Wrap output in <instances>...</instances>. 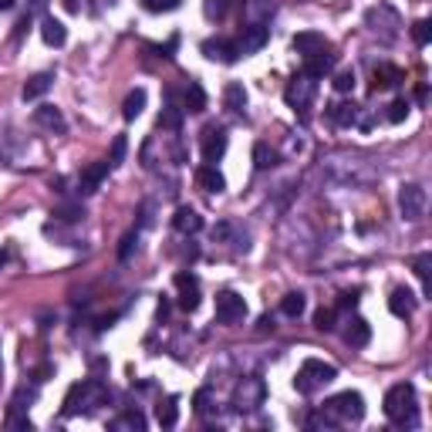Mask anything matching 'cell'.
Returning <instances> with one entry per match:
<instances>
[{"label":"cell","mask_w":432,"mask_h":432,"mask_svg":"<svg viewBox=\"0 0 432 432\" xmlns=\"http://www.w3.org/2000/svg\"><path fill=\"white\" fill-rule=\"evenodd\" d=\"M385 415L395 426H419V406H415V385L402 382L385 392Z\"/></svg>","instance_id":"6da1fadb"},{"label":"cell","mask_w":432,"mask_h":432,"mask_svg":"<svg viewBox=\"0 0 432 432\" xmlns=\"http://www.w3.org/2000/svg\"><path fill=\"white\" fill-rule=\"evenodd\" d=\"M399 210H402V216H406L409 223H419V219L426 216V190H422L419 183H406V186L399 190Z\"/></svg>","instance_id":"277c9868"},{"label":"cell","mask_w":432,"mask_h":432,"mask_svg":"<svg viewBox=\"0 0 432 432\" xmlns=\"http://www.w3.org/2000/svg\"><path fill=\"white\" fill-rule=\"evenodd\" d=\"M334 314H338L334 307H321V311L314 314V327H318V331H334Z\"/></svg>","instance_id":"836d02e7"},{"label":"cell","mask_w":432,"mask_h":432,"mask_svg":"<svg viewBox=\"0 0 432 432\" xmlns=\"http://www.w3.org/2000/svg\"><path fill=\"white\" fill-rule=\"evenodd\" d=\"M155 419H159L162 429H173L176 422H179V399L169 395L166 402H159V406H155Z\"/></svg>","instance_id":"d4e9b609"},{"label":"cell","mask_w":432,"mask_h":432,"mask_svg":"<svg viewBox=\"0 0 432 432\" xmlns=\"http://www.w3.org/2000/svg\"><path fill=\"white\" fill-rule=\"evenodd\" d=\"M291 44H294V51H298V54H304V58H307V54H318L321 47H327L324 34H318V31H304V34H298V38H294Z\"/></svg>","instance_id":"7402d4cb"},{"label":"cell","mask_w":432,"mask_h":432,"mask_svg":"<svg viewBox=\"0 0 432 432\" xmlns=\"http://www.w3.org/2000/svg\"><path fill=\"white\" fill-rule=\"evenodd\" d=\"M125 149H129V139L118 135V139L111 142V159H108V166H122V162H125Z\"/></svg>","instance_id":"e575fe53"},{"label":"cell","mask_w":432,"mask_h":432,"mask_svg":"<svg viewBox=\"0 0 432 432\" xmlns=\"http://www.w3.org/2000/svg\"><path fill=\"white\" fill-rule=\"evenodd\" d=\"M327 115H331V122H338V125H355V122H358V108L355 105H327Z\"/></svg>","instance_id":"f546056e"},{"label":"cell","mask_w":432,"mask_h":432,"mask_svg":"<svg viewBox=\"0 0 432 432\" xmlns=\"http://www.w3.org/2000/svg\"><path fill=\"white\" fill-rule=\"evenodd\" d=\"M176 291H179V307L183 311H196L199 307V281L196 274H176Z\"/></svg>","instance_id":"7c38bea8"},{"label":"cell","mask_w":432,"mask_h":432,"mask_svg":"<svg viewBox=\"0 0 432 432\" xmlns=\"http://www.w3.org/2000/svg\"><path fill=\"white\" fill-rule=\"evenodd\" d=\"M146 3V10H152V14H162V10H176L183 0H142Z\"/></svg>","instance_id":"ab89813d"},{"label":"cell","mask_w":432,"mask_h":432,"mask_svg":"<svg viewBox=\"0 0 432 432\" xmlns=\"http://www.w3.org/2000/svg\"><path fill=\"white\" fill-rule=\"evenodd\" d=\"M65 7L68 10H78V0H65Z\"/></svg>","instance_id":"f907efd6"},{"label":"cell","mask_w":432,"mask_h":432,"mask_svg":"<svg viewBox=\"0 0 432 432\" xmlns=\"http://www.w3.org/2000/svg\"><path fill=\"white\" fill-rule=\"evenodd\" d=\"M338 378V368L327 365V362H318V358H307L298 371V378H294V389L301 392V395H314L318 389L324 385H331Z\"/></svg>","instance_id":"3957f363"},{"label":"cell","mask_w":432,"mask_h":432,"mask_svg":"<svg viewBox=\"0 0 432 432\" xmlns=\"http://www.w3.org/2000/svg\"><path fill=\"white\" fill-rule=\"evenodd\" d=\"M355 304H358V291H345L341 301H338V307H341V311H351Z\"/></svg>","instance_id":"7bdbcfd3"},{"label":"cell","mask_w":432,"mask_h":432,"mask_svg":"<svg viewBox=\"0 0 432 432\" xmlns=\"http://www.w3.org/2000/svg\"><path fill=\"white\" fill-rule=\"evenodd\" d=\"M226 152V129L223 125H206L203 129V162L216 166Z\"/></svg>","instance_id":"52a82bcc"},{"label":"cell","mask_w":432,"mask_h":432,"mask_svg":"<svg viewBox=\"0 0 432 432\" xmlns=\"http://www.w3.org/2000/svg\"><path fill=\"white\" fill-rule=\"evenodd\" d=\"M345 341L351 348H365L368 341H371V324H368L365 318L355 314V318L348 321V327H345Z\"/></svg>","instance_id":"5bb4252c"},{"label":"cell","mask_w":432,"mask_h":432,"mask_svg":"<svg viewBox=\"0 0 432 432\" xmlns=\"http://www.w3.org/2000/svg\"><path fill=\"white\" fill-rule=\"evenodd\" d=\"M51 85H54V75H51V71H38V75H31L27 85H24V102H38Z\"/></svg>","instance_id":"ffe728a7"},{"label":"cell","mask_w":432,"mask_h":432,"mask_svg":"<svg viewBox=\"0 0 432 432\" xmlns=\"http://www.w3.org/2000/svg\"><path fill=\"white\" fill-rule=\"evenodd\" d=\"M135 243H139V230H129V233L122 237V247H118V260H129L132 250H135Z\"/></svg>","instance_id":"f35d334b"},{"label":"cell","mask_w":432,"mask_h":432,"mask_svg":"<svg viewBox=\"0 0 432 432\" xmlns=\"http://www.w3.org/2000/svg\"><path fill=\"white\" fill-rule=\"evenodd\" d=\"M166 98H169V105H166V111L159 115V129H179V125H183V111H186V108L176 105V91H173V88L166 91Z\"/></svg>","instance_id":"cb8c5ba5"},{"label":"cell","mask_w":432,"mask_h":432,"mask_svg":"<svg viewBox=\"0 0 432 432\" xmlns=\"http://www.w3.org/2000/svg\"><path fill=\"white\" fill-rule=\"evenodd\" d=\"M203 54H206L210 61H219V65H233L240 58L237 44L226 41V38H210V41H203Z\"/></svg>","instance_id":"8fae6325"},{"label":"cell","mask_w":432,"mask_h":432,"mask_svg":"<svg viewBox=\"0 0 432 432\" xmlns=\"http://www.w3.org/2000/svg\"><path fill=\"white\" fill-rule=\"evenodd\" d=\"M146 426H149V422H146V415L139 409H129L125 415H118V419L111 422V429H135V432H142Z\"/></svg>","instance_id":"83f0119b"},{"label":"cell","mask_w":432,"mask_h":432,"mask_svg":"<svg viewBox=\"0 0 432 432\" xmlns=\"http://www.w3.org/2000/svg\"><path fill=\"white\" fill-rule=\"evenodd\" d=\"M406 82V71L395 65H378L375 68V82H371V88L378 91V88H399Z\"/></svg>","instance_id":"d6986e66"},{"label":"cell","mask_w":432,"mask_h":432,"mask_svg":"<svg viewBox=\"0 0 432 432\" xmlns=\"http://www.w3.org/2000/svg\"><path fill=\"white\" fill-rule=\"evenodd\" d=\"M304 294H298V291H294V294H287V298H284L281 301V314H287V318H301L304 314Z\"/></svg>","instance_id":"1f68e13d"},{"label":"cell","mask_w":432,"mask_h":432,"mask_svg":"<svg viewBox=\"0 0 432 432\" xmlns=\"http://www.w3.org/2000/svg\"><path fill=\"white\" fill-rule=\"evenodd\" d=\"M254 166H257V169H270V166H277V152L270 149L267 142H257V146H254Z\"/></svg>","instance_id":"4dcf8cb0"},{"label":"cell","mask_w":432,"mask_h":432,"mask_svg":"<svg viewBox=\"0 0 432 432\" xmlns=\"http://www.w3.org/2000/svg\"><path fill=\"white\" fill-rule=\"evenodd\" d=\"M409 102H406V98H395V102H392L389 105V122H406V115H409Z\"/></svg>","instance_id":"8d00e7d4"},{"label":"cell","mask_w":432,"mask_h":432,"mask_svg":"<svg viewBox=\"0 0 432 432\" xmlns=\"http://www.w3.org/2000/svg\"><path fill=\"white\" fill-rule=\"evenodd\" d=\"M412 38H415V44H429L432 41V24L429 21H415L412 24Z\"/></svg>","instance_id":"74e56055"},{"label":"cell","mask_w":432,"mask_h":432,"mask_svg":"<svg viewBox=\"0 0 432 432\" xmlns=\"http://www.w3.org/2000/svg\"><path fill=\"white\" fill-rule=\"evenodd\" d=\"M14 3H17V0H0V10H10Z\"/></svg>","instance_id":"681fc988"},{"label":"cell","mask_w":432,"mask_h":432,"mask_svg":"<svg viewBox=\"0 0 432 432\" xmlns=\"http://www.w3.org/2000/svg\"><path fill=\"white\" fill-rule=\"evenodd\" d=\"M27 27H31V14L17 21V31H14V38H24V34H27Z\"/></svg>","instance_id":"f6af8a7d"},{"label":"cell","mask_w":432,"mask_h":432,"mask_svg":"<svg viewBox=\"0 0 432 432\" xmlns=\"http://www.w3.org/2000/svg\"><path fill=\"white\" fill-rule=\"evenodd\" d=\"M176 47H179V38H169V41H166V47H159V54H162V58H173Z\"/></svg>","instance_id":"ee69618b"},{"label":"cell","mask_w":432,"mask_h":432,"mask_svg":"<svg viewBox=\"0 0 432 432\" xmlns=\"http://www.w3.org/2000/svg\"><path fill=\"white\" fill-rule=\"evenodd\" d=\"M44 7H47V0H27V14H38Z\"/></svg>","instance_id":"bcb514c9"},{"label":"cell","mask_w":432,"mask_h":432,"mask_svg":"<svg viewBox=\"0 0 432 432\" xmlns=\"http://www.w3.org/2000/svg\"><path fill=\"white\" fill-rule=\"evenodd\" d=\"M247 318V301L237 291H219L216 294V321L219 324H237Z\"/></svg>","instance_id":"5b68a950"},{"label":"cell","mask_w":432,"mask_h":432,"mask_svg":"<svg viewBox=\"0 0 432 432\" xmlns=\"http://www.w3.org/2000/svg\"><path fill=\"white\" fill-rule=\"evenodd\" d=\"M412 270H415V277L422 281V287L429 291L432 287V254H419V257L412 260Z\"/></svg>","instance_id":"f1b7e54d"},{"label":"cell","mask_w":432,"mask_h":432,"mask_svg":"<svg viewBox=\"0 0 432 432\" xmlns=\"http://www.w3.org/2000/svg\"><path fill=\"white\" fill-rule=\"evenodd\" d=\"M146 88H132L129 95H125V102H122V118L125 122H135L139 115H142V108H146Z\"/></svg>","instance_id":"603a6c76"},{"label":"cell","mask_w":432,"mask_h":432,"mask_svg":"<svg viewBox=\"0 0 432 432\" xmlns=\"http://www.w3.org/2000/svg\"><path fill=\"white\" fill-rule=\"evenodd\" d=\"M7 260H10V254H7V250H0V267H3Z\"/></svg>","instance_id":"816d5d0a"},{"label":"cell","mask_w":432,"mask_h":432,"mask_svg":"<svg viewBox=\"0 0 432 432\" xmlns=\"http://www.w3.org/2000/svg\"><path fill=\"white\" fill-rule=\"evenodd\" d=\"M389 311L395 318H412V311H415V294L406 291V287H395L389 298Z\"/></svg>","instance_id":"9a60e30c"},{"label":"cell","mask_w":432,"mask_h":432,"mask_svg":"<svg viewBox=\"0 0 432 432\" xmlns=\"http://www.w3.org/2000/svg\"><path fill=\"white\" fill-rule=\"evenodd\" d=\"M41 38H44L47 47H65L68 27L61 21H54V17H44V21H41Z\"/></svg>","instance_id":"44dd1931"},{"label":"cell","mask_w":432,"mask_h":432,"mask_svg":"<svg viewBox=\"0 0 432 432\" xmlns=\"http://www.w3.org/2000/svg\"><path fill=\"white\" fill-rule=\"evenodd\" d=\"M334 65H338V54H334V47L327 44L318 54H307V58H304V75H307V78H324V75L334 71Z\"/></svg>","instance_id":"9c48e42d"},{"label":"cell","mask_w":432,"mask_h":432,"mask_svg":"<svg viewBox=\"0 0 432 432\" xmlns=\"http://www.w3.org/2000/svg\"><path fill=\"white\" fill-rule=\"evenodd\" d=\"M54 216H61V219H71V223H75V219H82V216H85V210H82V206H61Z\"/></svg>","instance_id":"b9f144b4"},{"label":"cell","mask_w":432,"mask_h":432,"mask_svg":"<svg viewBox=\"0 0 432 432\" xmlns=\"http://www.w3.org/2000/svg\"><path fill=\"white\" fill-rule=\"evenodd\" d=\"M223 105L230 108V111H243L247 108V88L240 85V82H230V85L223 88Z\"/></svg>","instance_id":"4316f807"},{"label":"cell","mask_w":432,"mask_h":432,"mask_svg":"<svg viewBox=\"0 0 432 432\" xmlns=\"http://www.w3.org/2000/svg\"><path fill=\"white\" fill-rule=\"evenodd\" d=\"M183 105H186V111H193V115L206 111V91H203V85H199V82H190V85H186Z\"/></svg>","instance_id":"484cf974"},{"label":"cell","mask_w":432,"mask_h":432,"mask_svg":"<svg viewBox=\"0 0 432 432\" xmlns=\"http://www.w3.org/2000/svg\"><path fill=\"white\" fill-rule=\"evenodd\" d=\"M203 14H206L210 21H223V17H226V0H206V3H203Z\"/></svg>","instance_id":"d590c367"},{"label":"cell","mask_w":432,"mask_h":432,"mask_svg":"<svg viewBox=\"0 0 432 432\" xmlns=\"http://www.w3.org/2000/svg\"><path fill=\"white\" fill-rule=\"evenodd\" d=\"M334 91H338V95H351V91H355V71H351V68L334 75Z\"/></svg>","instance_id":"d6a6232c"},{"label":"cell","mask_w":432,"mask_h":432,"mask_svg":"<svg viewBox=\"0 0 432 432\" xmlns=\"http://www.w3.org/2000/svg\"><path fill=\"white\" fill-rule=\"evenodd\" d=\"M324 415H327V422H362L365 419V399L358 395V392H338V395H331L327 402H324Z\"/></svg>","instance_id":"7a4b0ae2"},{"label":"cell","mask_w":432,"mask_h":432,"mask_svg":"<svg viewBox=\"0 0 432 432\" xmlns=\"http://www.w3.org/2000/svg\"><path fill=\"white\" fill-rule=\"evenodd\" d=\"M267 38H270V31L263 27V24H250V27H243L240 31V38L233 44H237V51L247 58V54H257L260 47L267 44Z\"/></svg>","instance_id":"30bf717a"},{"label":"cell","mask_w":432,"mask_h":432,"mask_svg":"<svg viewBox=\"0 0 432 432\" xmlns=\"http://www.w3.org/2000/svg\"><path fill=\"white\" fill-rule=\"evenodd\" d=\"M270 327H274V318H270V314H267V318H260V331H270Z\"/></svg>","instance_id":"c3c4849f"},{"label":"cell","mask_w":432,"mask_h":432,"mask_svg":"<svg viewBox=\"0 0 432 432\" xmlns=\"http://www.w3.org/2000/svg\"><path fill=\"white\" fill-rule=\"evenodd\" d=\"M415 98H419V102L426 105V98H429V88H426V85H419V91H415Z\"/></svg>","instance_id":"7dc6e473"},{"label":"cell","mask_w":432,"mask_h":432,"mask_svg":"<svg viewBox=\"0 0 432 432\" xmlns=\"http://www.w3.org/2000/svg\"><path fill=\"white\" fill-rule=\"evenodd\" d=\"M263 402V382H260L257 375H250V378H243L240 382L237 395H233V406H237V412H254Z\"/></svg>","instance_id":"ba28073f"},{"label":"cell","mask_w":432,"mask_h":432,"mask_svg":"<svg viewBox=\"0 0 432 432\" xmlns=\"http://www.w3.org/2000/svg\"><path fill=\"white\" fill-rule=\"evenodd\" d=\"M196 183H199V190H206V193H223V190H226V179H223V173H219L216 166H199V169H196Z\"/></svg>","instance_id":"2e32d148"},{"label":"cell","mask_w":432,"mask_h":432,"mask_svg":"<svg viewBox=\"0 0 432 432\" xmlns=\"http://www.w3.org/2000/svg\"><path fill=\"white\" fill-rule=\"evenodd\" d=\"M193 409H196V415H206V409H210V392L206 389H199L193 395Z\"/></svg>","instance_id":"60d3db41"},{"label":"cell","mask_w":432,"mask_h":432,"mask_svg":"<svg viewBox=\"0 0 432 432\" xmlns=\"http://www.w3.org/2000/svg\"><path fill=\"white\" fill-rule=\"evenodd\" d=\"M108 162H91L88 169H82V176H78V190L82 193H95L102 183H105V176H108Z\"/></svg>","instance_id":"4fadbf2b"},{"label":"cell","mask_w":432,"mask_h":432,"mask_svg":"<svg viewBox=\"0 0 432 432\" xmlns=\"http://www.w3.org/2000/svg\"><path fill=\"white\" fill-rule=\"evenodd\" d=\"M284 98H287V105L294 108V111H307L311 108V102H314V78H307V75H301V78H294L291 85H287V91H284Z\"/></svg>","instance_id":"8992f818"},{"label":"cell","mask_w":432,"mask_h":432,"mask_svg":"<svg viewBox=\"0 0 432 432\" xmlns=\"http://www.w3.org/2000/svg\"><path fill=\"white\" fill-rule=\"evenodd\" d=\"M173 226L179 233H199V230H203V216L196 213L193 206H179L173 216Z\"/></svg>","instance_id":"ac0fdd59"},{"label":"cell","mask_w":432,"mask_h":432,"mask_svg":"<svg viewBox=\"0 0 432 432\" xmlns=\"http://www.w3.org/2000/svg\"><path fill=\"white\" fill-rule=\"evenodd\" d=\"M34 122H38L41 129H51V132H65V129H68L65 115H61V111H58L54 105H41V108H34Z\"/></svg>","instance_id":"e0dca14e"}]
</instances>
